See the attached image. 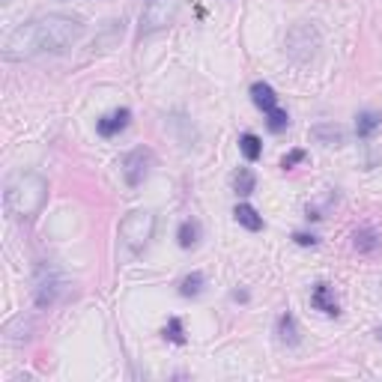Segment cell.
<instances>
[{
    "instance_id": "obj_1",
    "label": "cell",
    "mask_w": 382,
    "mask_h": 382,
    "mask_svg": "<svg viewBox=\"0 0 382 382\" xmlns=\"http://www.w3.org/2000/svg\"><path fill=\"white\" fill-rule=\"evenodd\" d=\"M84 33V24L75 15L48 12L42 18H33L21 27H15L3 45V60H30L36 54H63L78 42Z\"/></svg>"
},
{
    "instance_id": "obj_2",
    "label": "cell",
    "mask_w": 382,
    "mask_h": 382,
    "mask_svg": "<svg viewBox=\"0 0 382 382\" xmlns=\"http://www.w3.org/2000/svg\"><path fill=\"white\" fill-rule=\"evenodd\" d=\"M6 213L18 221H30L48 203V180L36 170H15L3 185Z\"/></svg>"
},
{
    "instance_id": "obj_3",
    "label": "cell",
    "mask_w": 382,
    "mask_h": 382,
    "mask_svg": "<svg viewBox=\"0 0 382 382\" xmlns=\"http://www.w3.org/2000/svg\"><path fill=\"white\" fill-rule=\"evenodd\" d=\"M152 233H156V215L146 213V209L128 213L123 218V224H120V242L126 245L128 254H141L150 245Z\"/></svg>"
},
{
    "instance_id": "obj_4",
    "label": "cell",
    "mask_w": 382,
    "mask_h": 382,
    "mask_svg": "<svg viewBox=\"0 0 382 382\" xmlns=\"http://www.w3.org/2000/svg\"><path fill=\"white\" fill-rule=\"evenodd\" d=\"M176 0H146L144 12H141V33H156V30H165L170 21L176 18Z\"/></svg>"
},
{
    "instance_id": "obj_5",
    "label": "cell",
    "mask_w": 382,
    "mask_h": 382,
    "mask_svg": "<svg viewBox=\"0 0 382 382\" xmlns=\"http://www.w3.org/2000/svg\"><path fill=\"white\" fill-rule=\"evenodd\" d=\"M66 290H69V284L54 269H45V266L39 269V275H36V305L39 308H54L66 296Z\"/></svg>"
},
{
    "instance_id": "obj_6",
    "label": "cell",
    "mask_w": 382,
    "mask_h": 382,
    "mask_svg": "<svg viewBox=\"0 0 382 382\" xmlns=\"http://www.w3.org/2000/svg\"><path fill=\"white\" fill-rule=\"evenodd\" d=\"M152 161H156V156H152V150H146V146H137V150L128 152V156L123 159V180H126V185L137 189V185L150 176Z\"/></svg>"
},
{
    "instance_id": "obj_7",
    "label": "cell",
    "mask_w": 382,
    "mask_h": 382,
    "mask_svg": "<svg viewBox=\"0 0 382 382\" xmlns=\"http://www.w3.org/2000/svg\"><path fill=\"white\" fill-rule=\"evenodd\" d=\"M128 120H132V111H128V108H117V111L105 113L99 123H96V132H99L102 137H117L128 126Z\"/></svg>"
},
{
    "instance_id": "obj_8",
    "label": "cell",
    "mask_w": 382,
    "mask_h": 382,
    "mask_svg": "<svg viewBox=\"0 0 382 382\" xmlns=\"http://www.w3.org/2000/svg\"><path fill=\"white\" fill-rule=\"evenodd\" d=\"M311 305L316 308V311L329 314V316H338L340 314V305H338V299H335V290H331L329 284H323V281L311 290Z\"/></svg>"
},
{
    "instance_id": "obj_9",
    "label": "cell",
    "mask_w": 382,
    "mask_h": 382,
    "mask_svg": "<svg viewBox=\"0 0 382 382\" xmlns=\"http://www.w3.org/2000/svg\"><path fill=\"white\" fill-rule=\"evenodd\" d=\"M251 102H254L263 113H269L278 108V93H275L266 81H254V84H251Z\"/></svg>"
},
{
    "instance_id": "obj_10",
    "label": "cell",
    "mask_w": 382,
    "mask_h": 382,
    "mask_svg": "<svg viewBox=\"0 0 382 382\" xmlns=\"http://www.w3.org/2000/svg\"><path fill=\"white\" fill-rule=\"evenodd\" d=\"M382 245V236L373 227H359V230L353 233V248L359 251V254H373V251H379Z\"/></svg>"
},
{
    "instance_id": "obj_11",
    "label": "cell",
    "mask_w": 382,
    "mask_h": 382,
    "mask_svg": "<svg viewBox=\"0 0 382 382\" xmlns=\"http://www.w3.org/2000/svg\"><path fill=\"white\" fill-rule=\"evenodd\" d=\"M311 137L323 146H340L344 144V128L335 126V123H320V126L311 128Z\"/></svg>"
},
{
    "instance_id": "obj_12",
    "label": "cell",
    "mask_w": 382,
    "mask_h": 382,
    "mask_svg": "<svg viewBox=\"0 0 382 382\" xmlns=\"http://www.w3.org/2000/svg\"><path fill=\"white\" fill-rule=\"evenodd\" d=\"M377 128H382V111H361L355 117V135L359 137H370Z\"/></svg>"
},
{
    "instance_id": "obj_13",
    "label": "cell",
    "mask_w": 382,
    "mask_h": 382,
    "mask_svg": "<svg viewBox=\"0 0 382 382\" xmlns=\"http://www.w3.org/2000/svg\"><path fill=\"white\" fill-rule=\"evenodd\" d=\"M233 215H236V221L245 227V230H251V233L263 230V215H257V209L248 206V203H239V206L233 209Z\"/></svg>"
},
{
    "instance_id": "obj_14",
    "label": "cell",
    "mask_w": 382,
    "mask_h": 382,
    "mask_svg": "<svg viewBox=\"0 0 382 382\" xmlns=\"http://www.w3.org/2000/svg\"><path fill=\"white\" fill-rule=\"evenodd\" d=\"M278 340L287 346H296L299 344V326H296V316L290 311L278 316Z\"/></svg>"
},
{
    "instance_id": "obj_15",
    "label": "cell",
    "mask_w": 382,
    "mask_h": 382,
    "mask_svg": "<svg viewBox=\"0 0 382 382\" xmlns=\"http://www.w3.org/2000/svg\"><path fill=\"white\" fill-rule=\"evenodd\" d=\"M176 242H180V248H194L200 242V221H194V218H185L180 224V230H176Z\"/></svg>"
},
{
    "instance_id": "obj_16",
    "label": "cell",
    "mask_w": 382,
    "mask_h": 382,
    "mask_svg": "<svg viewBox=\"0 0 382 382\" xmlns=\"http://www.w3.org/2000/svg\"><path fill=\"white\" fill-rule=\"evenodd\" d=\"M257 189V176L251 167H239L236 174H233V191L239 194V197H248V194H254Z\"/></svg>"
},
{
    "instance_id": "obj_17",
    "label": "cell",
    "mask_w": 382,
    "mask_h": 382,
    "mask_svg": "<svg viewBox=\"0 0 382 382\" xmlns=\"http://www.w3.org/2000/svg\"><path fill=\"white\" fill-rule=\"evenodd\" d=\"M203 287H206V278H203V272H191V275H185V278L180 281V296L185 299H197Z\"/></svg>"
},
{
    "instance_id": "obj_18",
    "label": "cell",
    "mask_w": 382,
    "mask_h": 382,
    "mask_svg": "<svg viewBox=\"0 0 382 382\" xmlns=\"http://www.w3.org/2000/svg\"><path fill=\"white\" fill-rule=\"evenodd\" d=\"M239 150H242V156H245L248 161H257L260 156H263V144H260V137L251 135V132H245L239 137Z\"/></svg>"
},
{
    "instance_id": "obj_19",
    "label": "cell",
    "mask_w": 382,
    "mask_h": 382,
    "mask_svg": "<svg viewBox=\"0 0 382 382\" xmlns=\"http://www.w3.org/2000/svg\"><path fill=\"white\" fill-rule=\"evenodd\" d=\"M165 340H170V344H185V331H182V320H180V316H170V320H167Z\"/></svg>"
},
{
    "instance_id": "obj_20",
    "label": "cell",
    "mask_w": 382,
    "mask_h": 382,
    "mask_svg": "<svg viewBox=\"0 0 382 382\" xmlns=\"http://www.w3.org/2000/svg\"><path fill=\"white\" fill-rule=\"evenodd\" d=\"M266 117H269V120H266V126H269V132H275V135H278V132H284V128L290 126V117H287V111H281V108L269 111V113H266Z\"/></svg>"
},
{
    "instance_id": "obj_21",
    "label": "cell",
    "mask_w": 382,
    "mask_h": 382,
    "mask_svg": "<svg viewBox=\"0 0 382 382\" xmlns=\"http://www.w3.org/2000/svg\"><path fill=\"white\" fill-rule=\"evenodd\" d=\"M299 161H305V150H292V152H287V156L281 159V167L284 170H292L299 165Z\"/></svg>"
},
{
    "instance_id": "obj_22",
    "label": "cell",
    "mask_w": 382,
    "mask_h": 382,
    "mask_svg": "<svg viewBox=\"0 0 382 382\" xmlns=\"http://www.w3.org/2000/svg\"><path fill=\"white\" fill-rule=\"evenodd\" d=\"M292 239H296V245H305V248H308V245H311V248H314V245H316V242H320V239H316V236H314V233H311V236H308V233H296V236H292Z\"/></svg>"
},
{
    "instance_id": "obj_23",
    "label": "cell",
    "mask_w": 382,
    "mask_h": 382,
    "mask_svg": "<svg viewBox=\"0 0 382 382\" xmlns=\"http://www.w3.org/2000/svg\"><path fill=\"white\" fill-rule=\"evenodd\" d=\"M0 3H10V0H0Z\"/></svg>"
},
{
    "instance_id": "obj_24",
    "label": "cell",
    "mask_w": 382,
    "mask_h": 382,
    "mask_svg": "<svg viewBox=\"0 0 382 382\" xmlns=\"http://www.w3.org/2000/svg\"><path fill=\"white\" fill-rule=\"evenodd\" d=\"M379 338H382V329H379Z\"/></svg>"
}]
</instances>
